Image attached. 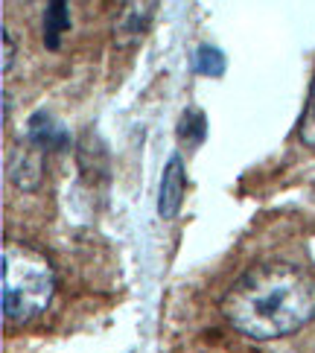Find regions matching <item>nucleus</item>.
Instances as JSON below:
<instances>
[{"instance_id": "5", "label": "nucleus", "mask_w": 315, "mask_h": 353, "mask_svg": "<svg viewBox=\"0 0 315 353\" xmlns=\"http://www.w3.org/2000/svg\"><path fill=\"white\" fill-rule=\"evenodd\" d=\"M65 30H68V6H65V0H50L47 3V18H44V39H47L50 50L59 47V39H61V32Z\"/></svg>"}, {"instance_id": "8", "label": "nucleus", "mask_w": 315, "mask_h": 353, "mask_svg": "<svg viewBox=\"0 0 315 353\" xmlns=\"http://www.w3.org/2000/svg\"><path fill=\"white\" fill-rule=\"evenodd\" d=\"M298 137L301 143L315 149V82L309 88V97H307V108L304 114H301V125H298Z\"/></svg>"}, {"instance_id": "1", "label": "nucleus", "mask_w": 315, "mask_h": 353, "mask_svg": "<svg viewBox=\"0 0 315 353\" xmlns=\"http://www.w3.org/2000/svg\"><path fill=\"white\" fill-rule=\"evenodd\" d=\"M222 312L248 339H286L315 319V277L295 263H257L225 292Z\"/></svg>"}, {"instance_id": "4", "label": "nucleus", "mask_w": 315, "mask_h": 353, "mask_svg": "<svg viewBox=\"0 0 315 353\" xmlns=\"http://www.w3.org/2000/svg\"><path fill=\"white\" fill-rule=\"evenodd\" d=\"M184 201V161L181 155H170L167 167L161 175V190H158V213L161 219H175Z\"/></svg>"}, {"instance_id": "9", "label": "nucleus", "mask_w": 315, "mask_h": 353, "mask_svg": "<svg viewBox=\"0 0 315 353\" xmlns=\"http://www.w3.org/2000/svg\"><path fill=\"white\" fill-rule=\"evenodd\" d=\"M179 134L184 137V141H190V143L201 141V137H205V114H199V111H187L181 125H179Z\"/></svg>"}, {"instance_id": "3", "label": "nucleus", "mask_w": 315, "mask_h": 353, "mask_svg": "<svg viewBox=\"0 0 315 353\" xmlns=\"http://www.w3.org/2000/svg\"><path fill=\"white\" fill-rule=\"evenodd\" d=\"M155 6L158 0H120V9L114 18V41L120 47L141 41L155 18Z\"/></svg>"}, {"instance_id": "2", "label": "nucleus", "mask_w": 315, "mask_h": 353, "mask_svg": "<svg viewBox=\"0 0 315 353\" xmlns=\"http://www.w3.org/2000/svg\"><path fill=\"white\" fill-rule=\"evenodd\" d=\"M0 304H3V324L23 327L35 321L50 307L56 292V272L50 260L30 245L3 243L0 254Z\"/></svg>"}, {"instance_id": "7", "label": "nucleus", "mask_w": 315, "mask_h": 353, "mask_svg": "<svg viewBox=\"0 0 315 353\" xmlns=\"http://www.w3.org/2000/svg\"><path fill=\"white\" fill-rule=\"evenodd\" d=\"M196 68L199 73H205V77H222L225 73V56L219 53L216 47H199L196 53Z\"/></svg>"}, {"instance_id": "10", "label": "nucleus", "mask_w": 315, "mask_h": 353, "mask_svg": "<svg viewBox=\"0 0 315 353\" xmlns=\"http://www.w3.org/2000/svg\"><path fill=\"white\" fill-rule=\"evenodd\" d=\"M12 59H15V47H12V35H9V30H3V73L12 68Z\"/></svg>"}, {"instance_id": "6", "label": "nucleus", "mask_w": 315, "mask_h": 353, "mask_svg": "<svg viewBox=\"0 0 315 353\" xmlns=\"http://www.w3.org/2000/svg\"><path fill=\"white\" fill-rule=\"evenodd\" d=\"M30 141L39 149L41 146H61L65 143V132H61L47 114H32V120H30Z\"/></svg>"}]
</instances>
